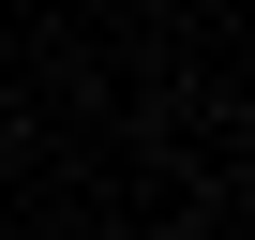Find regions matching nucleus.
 I'll list each match as a JSON object with an SVG mask.
<instances>
[]
</instances>
